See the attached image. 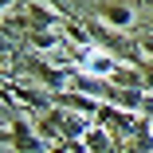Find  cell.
Listing matches in <instances>:
<instances>
[{
    "instance_id": "1",
    "label": "cell",
    "mask_w": 153,
    "mask_h": 153,
    "mask_svg": "<svg viewBox=\"0 0 153 153\" xmlns=\"http://www.w3.org/2000/svg\"><path fill=\"white\" fill-rule=\"evenodd\" d=\"M114 67H118V63H114L110 55H102V51H94V55H90L86 63H82V71H90V75H110Z\"/></svg>"
}]
</instances>
